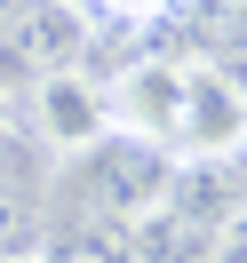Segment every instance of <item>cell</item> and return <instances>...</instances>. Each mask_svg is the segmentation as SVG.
<instances>
[{"label": "cell", "instance_id": "cell-4", "mask_svg": "<svg viewBox=\"0 0 247 263\" xmlns=\"http://www.w3.org/2000/svg\"><path fill=\"white\" fill-rule=\"evenodd\" d=\"M32 239H40V215H32V199H16L8 183H0V263L32 255Z\"/></svg>", "mask_w": 247, "mask_h": 263}, {"label": "cell", "instance_id": "cell-2", "mask_svg": "<svg viewBox=\"0 0 247 263\" xmlns=\"http://www.w3.org/2000/svg\"><path fill=\"white\" fill-rule=\"evenodd\" d=\"M176 112H183V64H120L104 80V128H112V144L176 160Z\"/></svg>", "mask_w": 247, "mask_h": 263}, {"label": "cell", "instance_id": "cell-5", "mask_svg": "<svg viewBox=\"0 0 247 263\" xmlns=\"http://www.w3.org/2000/svg\"><path fill=\"white\" fill-rule=\"evenodd\" d=\"M207 263H247V199L215 223V239H207Z\"/></svg>", "mask_w": 247, "mask_h": 263}, {"label": "cell", "instance_id": "cell-7", "mask_svg": "<svg viewBox=\"0 0 247 263\" xmlns=\"http://www.w3.org/2000/svg\"><path fill=\"white\" fill-rule=\"evenodd\" d=\"M16 263H40V255H16Z\"/></svg>", "mask_w": 247, "mask_h": 263}, {"label": "cell", "instance_id": "cell-6", "mask_svg": "<svg viewBox=\"0 0 247 263\" xmlns=\"http://www.w3.org/2000/svg\"><path fill=\"white\" fill-rule=\"evenodd\" d=\"M96 8H104V16H120V24H144V16H160L167 0H96Z\"/></svg>", "mask_w": 247, "mask_h": 263}, {"label": "cell", "instance_id": "cell-3", "mask_svg": "<svg viewBox=\"0 0 247 263\" xmlns=\"http://www.w3.org/2000/svg\"><path fill=\"white\" fill-rule=\"evenodd\" d=\"M32 112H40V136L64 160H88L96 144H112V128H104V80H88L72 64H48L32 80Z\"/></svg>", "mask_w": 247, "mask_h": 263}, {"label": "cell", "instance_id": "cell-1", "mask_svg": "<svg viewBox=\"0 0 247 263\" xmlns=\"http://www.w3.org/2000/svg\"><path fill=\"white\" fill-rule=\"evenodd\" d=\"M247 152V88L223 64H183V112H176V160L223 167Z\"/></svg>", "mask_w": 247, "mask_h": 263}]
</instances>
